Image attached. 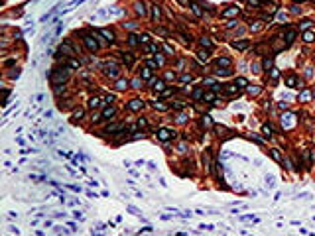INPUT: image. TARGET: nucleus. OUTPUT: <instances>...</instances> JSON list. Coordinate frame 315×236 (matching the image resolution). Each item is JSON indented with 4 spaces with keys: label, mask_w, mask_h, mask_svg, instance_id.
I'll use <instances>...</instances> for the list:
<instances>
[{
    "label": "nucleus",
    "mask_w": 315,
    "mask_h": 236,
    "mask_svg": "<svg viewBox=\"0 0 315 236\" xmlns=\"http://www.w3.org/2000/svg\"><path fill=\"white\" fill-rule=\"evenodd\" d=\"M67 77H69V71H65V69L55 71V69H53V73L49 75V81H51L53 87H59V85H63V83L67 81Z\"/></svg>",
    "instance_id": "obj_1"
},
{
    "label": "nucleus",
    "mask_w": 315,
    "mask_h": 236,
    "mask_svg": "<svg viewBox=\"0 0 315 236\" xmlns=\"http://www.w3.org/2000/svg\"><path fill=\"white\" fill-rule=\"evenodd\" d=\"M173 138H175L173 130H167V128H160L158 130V140H162V142H167V140H173Z\"/></svg>",
    "instance_id": "obj_2"
},
{
    "label": "nucleus",
    "mask_w": 315,
    "mask_h": 236,
    "mask_svg": "<svg viewBox=\"0 0 315 236\" xmlns=\"http://www.w3.org/2000/svg\"><path fill=\"white\" fill-rule=\"evenodd\" d=\"M83 41H85V45H87V49H89V51H97L98 49V41L95 38H93V36H85V39H83Z\"/></svg>",
    "instance_id": "obj_3"
},
{
    "label": "nucleus",
    "mask_w": 315,
    "mask_h": 236,
    "mask_svg": "<svg viewBox=\"0 0 315 236\" xmlns=\"http://www.w3.org/2000/svg\"><path fill=\"white\" fill-rule=\"evenodd\" d=\"M114 112H116V108H114V106L106 104V108L103 110V114H100V118H103V120H110V118L114 116Z\"/></svg>",
    "instance_id": "obj_4"
},
{
    "label": "nucleus",
    "mask_w": 315,
    "mask_h": 236,
    "mask_svg": "<svg viewBox=\"0 0 315 236\" xmlns=\"http://www.w3.org/2000/svg\"><path fill=\"white\" fill-rule=\"evenodd\" d=\"M57 53H67L69 57H73V55H75V49H73L71 45H67V43H61L59 49H57Z\"/></svg>",
    "instance_id": "obj_5"
},
{
    "label": "nucleus",
    "mask_w": 315,
    "mask_h": 236,
    "mask_svg": "<svg viewBox=\"0 0 315 236\" xmlns=\"http://www.w3.org/2000/svg\"><path fill=\"white\" fill-rule=\"evenodd\" d=\"M238 12H240V10H238L236 6H229V8L223 12V18H232V16H238Z\"/></svg>",
    "instance_id": "obj_6"
},
{
    "label": "nucleus",
    "mask_w": 315,
    "mask_h": 236,
    "mask_svg": "<svg viewBox=\"0 0 315 236\" xmlns=\"http://www.w3.org/2000/svg\"><path fill=\"white\" fill-rule=\"evenodd\" d=\"M142 106H144V102H142V100H138V98H134V100H130V102H128V110H140V108H142Z\"/></svg>",
    "instance_id": "obj_7"
},
{
    "label": "nucleus",
    "mask_w": 315,
    "mask_h": 236,
    "mask_svg": "<svg viewBox=\"0 0 315 236\" xmlns=\"http://www.w3.org/2000/svg\"><path fill=\"white\" fill-rule=\"evenodd\" d=\"M128 85H130V83H128V79H118L116 85H114V89H116V91H126V89H128Z\"/></svg>",
    "instance_id": "obj_8"
},
{
    "label": "nucleus",
    "mask_w": 315,
    "mask_h": 236,
    "mask_svg": "<svg viewBox=\"0 0 315 236\" xmlns=\"http://www.w3.org/2000/svg\"><path fill=\"white\" fill-rule=\"evenodd\" d=\"M98 36L106 38V41H108V43H112V41H114V33H112L110 30H98Z\"/></svg>",
    "instance_id": "obj_9"
},
{
    "label": "nucleus",
    "mask_w": 315,
    "mask_h": 236,
    "mask_svg": "<svg viewBox=\"0 0 315 236\" xmlns=\"http://www.w3.org/2000/svg\"><path fill=\"white\" fill-rule=\"evenodd\" d=\"M160 18H162V10H160L158 4H154V6H152V20H154V22H160Z\"/></svg>",
    "instance_id": "obj_10"
},
{
    "label": "nucleus",
    "mask_w": 315,
    "mask_h": 236,
    "mask_svg": "<svg viewBox=\"0 0 315 236\" xmlns=\"http://www.w3.org/2000/svg\"><path fill=\"white\" fill-rule=\"evenodd\" d=\"M215 73L219 75V77H229V75H230L232 71H230V67H217V69H215Z\"/></svg>",
    "instance_id": "obj_11"
},
{
    "label": "nucleus",
    "mask_w": 315,
    "mask_h": 236,
    "mask_svg": "<svg viewBox=\"0 0 315 236\" xmlns=\"http://www.w3.org/2000/svg\"><path fill=\"white\" fill-rule=\"evenodd\" d=\"M215 65L217 67H230V59L229 57H217Z\"/></svg>",
    "instance_id": "obj_12"
},
{
    "label": "nucleus",
    "mask_w": 315,
    "mask_h": 236,
    "mask_svg": "<svg viewBox=\"0 0 315 236\" xmlns=\"http://www.w3.org/2000/svg\"><path fill=\"white\" fill-rule=\"evenodd\" d=\"M122 128H124V124H108L106 126V132L108 134H114V132H122Z\"/></svg>",
    "instance_id": "obj_13"
},
{
    "label": "nucleus",
    "mask_w": 315,
    "mask_h": 236,
    "mask_svg": "<svg viewBox=\"0 0 315 236\" xmlns=\"http://www.w3.org/2000/svg\"><path fill=\"white\" fill-rule=\"evenodd\" d=\"M295 36H297V32H295V30H288V32H286V36H284L286 43H291V41L295 39Z\"/></svg>",
    "instance_id": "obj_14"
},
{
    "label": "nucleus",
    "mask_w": 315,
    "mask_h": 236,
    "mask_svg": "<svg viewBox=\"0 0 315 236\" xmlns=\"http://www.w3.org/2000/svg\"><path fill=\"white\" fill-rule=\"evenodd\" d=\"M232 47L242 51V49H246V47H248V41H246V39H240V41H232Z\"/></svg>",
    "instance_id": "obj_15"
},
{
    "label": "nucleus",
    "mask_w": 315,
    "mask_h": 236,
    "mask_svg": "<svg viewBox=\"0 0 315 236\" xmlns=\"http://www.w3.org/2000/svg\"><path fill=\"white\" fill-rule=\"evenodd\" d=\"M223 89H224L227 95H238V87H236V85H224Z\"/></svg>",
    "instance_id": "obj_16"
},
{
    "label": "nucleus",
    "mask_w": 315,
    "mask_h": 236,
    "mask_svg": "<svg viewBox=\"0 0 315 236\" xmlns=\"http://www.w3.org/2000/svg\"><path fill=\"white\" fill-rule=\"evenodd\" d=\"M122 63H124V65H128V67L134 63V57H132V53H122Z\"/></svg>",
    "instance_id": "obj_17"
},
{
    "label": "nucleus",
    "mask_w": 315,
    "mask_h": 236,
    "mask_svg": "<svg viewBox=\"0 0 315 236\" xmlns=\"http://www.w3.org/2000/svg\"><path fill=\"white\" fill-rule=\"evenodd\" d=\"M100 104H103V100H100L98 97H95V98L89 100V108H91V110H93V108H97V106H100Z\"/></svg>",
    "instance_id": "obj_18"
},
{
    "label": "nucleus",
    "mask_w": 315,
    "mask_h": 236,
    "mask_svg": "<svg viewBox=\"0 0 315 236\" xmlns=\"http://www.w3.org/2000/svg\"><path fill=\"white\" fill-rule=\"evenodd\" d=\"M286 85H288V87H297V77H295V75L286 77Z\"/></svg>",
    "instance_id": "obj_19"
},
{
    "label": "nucleus",
    "mask_w": 315,
    "mask_h": 236,
    "mask_svg": "<svg viewBox=\"0 0 315 236\" xmlns=\"http://www.w3.org/2000/svg\"><path fill=\"white\" fill-rule=\"evenodd\" d=\"M150 77H152V69L146 65L144 69H142V73H140V79H150Z\"/></svg>",
    "instance_id": "obj_20"
},
{
    "label": "nucleus",
    "mask_w": 315,
    "mask_h": 236,
    "mask_svg": "<svg viewBox=\"0 0 315 236\" xmlns=\"http://www.w3.org/2000/svg\"><path fill=\"white\" fill-rule=\"evenodd\" d=\"M191 10H193V12L197 14V16H203V10H201V6H199V4H197L195 0H193V2H191Z\"/></svg>",
    "instance_id": "obj_21"
},
{
    "label": "nucleus",
    "mask_w": 315,
    "mask_h": 236,
    "mask_svg": "<svg viewBox=\"0 0 315 236\" xmlns=\"http://www.w3.org/2000/svg\"><path fill=\"white\" fill-rule=\"evenodd\" d=\"M197 57H199V61H205V63H207V61H209V51L201 49V51L197 53Z\"/></svg>",
    "instance_id": "obj_22"
},
{
    "label": "nucleus",
    "mask_w": 315,
    "mask_h": 236,
    "mask_svg": "<svg viewBox=\"0 0 315 236\" xmlns=\"http://www.w3.org/2000/svg\"><path fill=\"white\" fill-rule=\"evenodd\" d=\"M134 8H136V14H140V16H144V14H146V8H144V4H142V2H136V4H134Z\"/></svg>",
    "instance_id": "obj_23"
},
{
    "label": "nucleus",
    "mask_w": 315,
    "mask_h": 236,
    "mask_svg": "<svg viewBox=\"0 0 315 236\" xmlns=\"http://www.w3.org/2000/svg\"><path fill=\"white\" fill-rule=\"evenodd\" d=\"M303 41H307V43L315 41V33L313 32H305V33H303Z\"/></svg>",
    "instance_id": "obj_24"
},
{
    "label": "nucleus",
    "mask_w": 315,
    "mask_h": 236,
    "mask_svg": "<svg viewBox=\"0 0 315 236\" xmlns=\"http://www.w3.org/2000/svg\"><path fill=\"white\" fill-rule=\"evenodd\" d=\"M203 163H205V171H211V167H213V165H211V157H209V154H205V156H203Z\"/></svg>",
    "instance_id": "obj_25"
},
{
    "label": "nucleus",
    "mask_w": 315,
    "mask_h": 236,
    "mask_svg": "<svg viewBox=\"0 0 315 236\" xmlns=\"http://www.w3.org/2000/svg\"><path fill=\"white\" fill-rule=\"evenodd\" d=\"M67 67H69V69H79V61L75 57H71L69 61H67Z\"/></svg>",
    "instance_id": "obj_26"
},
{
    "label": "nucleus",
    "mask_w": 315,
    "mask_h": 236,
    "mask_svg": "<svg viewBox=\"0 0 315 236\" xmlns=\"http://www.w3.org/2000/svg\"><path fill=\"white\" fill-rule=\"evenodd\" d=\"M164 87H165V83L162 81V79H158V81H154V89H156V91H164Z\"/></svg>",
    "instance_id": "obj_27"
},
{
    "label": "nucleus",
    "mask_w": 315,
    "mask_h": 236,
    "mask_svg": "<svg viewBox=\"0 0 315 236\" xmlns=\"http://www.w3.org/2000/svg\"><path fill=\"white\" fill-rule=\"evenodd\" d=\"M262 132H264V136H266V138H270L274 130H272V126H270V124H264L262 126Z\"/></svg>",
    "instance_id": "obj_28"
},
{
    "label": "nucleus",
    "mask_w": 315,
    "mask_h": 236,
    "mask_svg": "<svg viewBox=\"0 0 315 236\" xmlns=\"http://www.w3.org/2000/svg\"><path fill=\"white\" fill-rule=\"evenodd\" d=\"M138 41H140V36H134V33L128 36V43H130V45H136Z\"/></svg>",
    "instance_id": "obj_29"
},
{
    "label": "nucleus",
    "mask_w": 315,
    "mask_h": 236,
    "mask_svg": "<svg viewBox=\"0 0 315 236\" xmlns=\"http://www.w3.org/2000/svg\"><path fill=\"white\" fill-rule=\"evenodd\" d=\"M106 73H108V75H110V77H118V67H106Z\"/></svg>",
    "instance_id": "obj_30"
},
{
    "label": "nucleus",
    "mask_w": 315,
    "mask_h": 236,
    "mask_svg": "<svg viewBox=\"0 0 315 236\" xmlns=\"http://www.w3.org/2000/svg\"><path fill=\"white\" fill-rule=\"evenodd\" d=\"M83 114H85V110H83V108L75 110V112H73V120H81V118H83Z\"/></svg>",
    "instance_id": "obj_31"
},
{
    "label": "nucleus",
    "mask_w": 315,
    "mask_h": 236,
    "mask_svg": "<svg viewBox=\"0 0 315 236\" xmlns=\"http://www.w3.org/2000/svg\"><path fill=\"white\" fill-rule=\"evenodd\" d=\"M272 63H274V61H272V57H266L262 61V67L264 69H272Z\"/></svg>",
    "instance_id": "obj_32"
},
{
    "label": "nucleus",
    "mask_w": 315,
    "mask_h": 236,
    "mask_svg": "<svg viewBox=\"0 0 315 236\" xmlns=\"http://www.w3.org/2000/svg\"><path fill=\"white\" fill-rule=\"evenodd\" d=\"M270 154H272V157H274L276 161H284V159H282V156H280V151H278V150H270Z\"/></svg>",
    "instance_id": "obj_33"
},
{
    "label": "nucleus",
    "mask_w": 315,
    "mask_h": 236,
    "mask_svg": "<svg viewBox=\"0 0 315 236\" xmlns=\"http://www.w3.org/2000/svg\"><path fill=\"white\" fill-rule=\"evenodd\" d=\"M262 26H264L262 22H256L254 26H250V32H260V30H262Z\"/></svg>",
    "instance_id": "obj_34"
},
{
    "label": "nucleus",
    "mask_w": 315,
    "mask_h": 236,
    "mask_svg": "<svg viewBox=\"0 0 315 236\" xmlns=\"http://www.w3.org/2000/svg\"><path fill=\"white\" fill-rule=\"evenodd\" d=\"M201 45L207 47V49H211V39L209 38H201Z\"/></svg>",
    "instance_id": "obj_35"
},
{
    "label": "nucleus",
    "mask_w": 315,
    "mask_h": 236,
    "mask_svg": "<svg viewBox=\"0 0 315 236\" xmlns=\"http://www.w3.org/2000/svg\"><path fill=\"white\" fill-rule=\"evenodd\" d=\"M236 85H238V87H246V85H248V81H246L244 77H238V79H236Z\"/></svg>",
    "instance_id": "obj_36"
},
{
    "label": "nucleus",
    "mask_w": 315,
    "mask_h": 236,
    "mask_svg": "<svg viewBox=\"0 0 315 236\" xmlns=\"http://www.w3.org/2000/svg\"><path fill=\"white\" fill-rule=\"evenodd\" d=\"M260 91H262L260 87H248V92H250V95H258Z\"/></svg>",
    "instance_id": "obj_37"
},
{
    "label": "nucleus",
    "mask_w": 315,
    "mask_h": 236,
    "mask_svg": "<svg viewBox=\"0 0 315 236\" xmlns=\"http://www.w3.org/2000/svg\"><path fill=\"white\" fill-rule=\"evenodd\" d=\"M171 106L179 110V108H183V106H185V102H181V100H175V102H171Z\"/></svg>",
    "instance_id": "obj_38"
},
{
    "label": "nucleus",
    "mask_w": 315,
    "mask_h": 236,
    "mask_svg": "<svg viewBox=\"0 0 315 236\" xmlns=\"http://www.w3.org/2000/svg\"><path fill=\"white\" fill-rule=\"evenodd\" d=\"M278 75H280V73H278V69H270V79H272V81H276V79H278Z\"/></svg>",
    "instance_id": "obj_39"
},
{
    "label": "nucleus",
    "mask_w": 315,
    "mask_h": 236,
    "mask_svg": "<svg viewBox=\"0 0 315 236\" xmlns=\"http://www.w3.org/2000/svg\"><path fill=\"white\" fill-rule=\"evenodd\" d=\"M146 49H148L150 53H156V51H158V45H154V43H148V45H146Z\"/></svg>",
    "instance_id": "obj_40"
},
{
    "label": "nucleus",
    "mask_w": 315,
    "mask_h": 236,
    "mask_svg": "<svg viewBox=\"0 0 315 236\" xmlns=\"http://www.w3.org/2000/svg\"><path fill=\"white\" fill-rule=\"evenodd\" d=\"M203 85H209V87H215V85H217V81H215V79H205V81H203Z\"/></svg>",
    "instance_id": "obj_41"
},
{
    "label": "nucleus",
    "mask_w": 315,
    "mask_h": 236,
    "mask_svg": "<svg viewBox=\"0 0 315 236\" xmlns=\"http://www.w3.org/2000/svg\"><path fill=\"white\" fill-rule=\"evenodd\" d=\"M154 108H156V110H165L167 106H165V104H162V102H154Z\"/></svg>",
    "instance_id": "obj_42"
},
{
    "label": "nucleus",
    "mask_w": 315,
    "mask_h": 236,
    "mask_svg": "<svg viewBox=\"0 0 315 236\" xmlns=\"http://www.w3.org/2000/svg\"><path fill=\"white\" fill-rule=\"evenodd\" d=\"M191 75H187V73H185V75H181V83H191Z\"/></svg>",
    "instance_id": "obj_43"
},
{
    "label": "nucleus",
    "mask_w": 315,
    "mask_h": 236,
    "mask_svg": "<svg viewBox=\"0 0 315 236\" xmlns=\"http://www.w3.org/2000/svg\"><path fill=\"white\" fill-rule=\"evenodd\" d=\"M148 41H150L148 33H142V36H140V43H148Z\"/></svg>",
    "instance_id": "obj_44"
},
{
    "label": "nucleus",
    "mask_w": 315,
    "mask_h": 236,
    "mask_svg": "<svg viewBox=\"0 0 315 236\" xmlns=\"http://www.w3.org/2000/svg\"><path fill=\"white\" fill-rule=\"evenodd\" d=\"M205 100H207V102H213V100H215V95H213V92H207V95H205Z\"/></svg>",
    "instance_id": "obj_45"
},
{
    "label": "nucleus",
    "mask_w": 315,
    "mask_h": 236,
    "mask_svg": "<svg viewBox=\"0 0 315 236\" xmlns=\"http://www.w3.org/2000/svg\"><path fill=\"white\" fill-rule=\"evenodd\" d=\"M203 126H205V128H209V126H211V116H203Z\"/></svg>",
    "instance_id": "obj_46"
},
{
    "label": "nucleus",
    "mask_w": 315,
    "mask_h": 236,
    "mask_svg": "<svg viewBox=\"0 0 315 236\" xmlns=\"http://www.w3.org/2000/svg\"><path fill=\"white\" fill-rule=\"evenodd\" d=\"M126 209H128V213H132V215H140V210H138L136 207H130V205H128Z\"/></svg>",
    "instance_id": "obj_47"
},
{
    "label": "nucleus",
    "mask_w": 315,
    "mask_h": 236,
    "mask_svg": "<svg viewBox=\"0 0 315 236\" xmlns=\"http://www.w3.org/2000/svg\"><path fill=\"white\" fill-rule=\"evenodd\" d=\"M201 97H203V91H201V89H197V91L193 92V98H197V100H199Z\"/></svg>",
    "instance_id": "obj_48"
},
{
    "label": "nucleus",
    "mask_w": 315,
    "mask_h": 236,
    "mask_svg": "<svg viewBox=\"0 0 315 236\" xmlns=\"http://www.w3.org/2000/svg\"><path fill=\"white\" fill-rule=\"evenodd\" d=\"M146 126H148V122H146L144 118H140V120H138V128H146Z\"/></svg>",
    "instance_id": "obj_49"
},
{
    "label": "nucleus",
    "mask_w": 315,
    "mask_h": 236,
    "mask_svg": "<svg viewBox=\"0 0 315 236\" xmlns=\"http://www.w3.org/2000/svg\"><path fill=\"white\" fill-rule=\"evenodd\" d=\"M73 215H75V218H77V220H83V218H85V215H83V213H79V210H75Z\"/></svg>",
    "instance_id": "obj_50"
},
{
    "label": "nucleus",
    "mask_w": 315,
    "mask_h": 236,
    "mask_svg": "<svg viewBox=\"0 0 315 236\" xmlns=\"http://www.w3.org/2000/svg\"><path fill=\"white\" fill-rule=\"evenodd\" d=\"M110 102H114V95H108V97L105 98V104H110Z\"/></svg>",
    "instance_id": "obj_51"
},
{
    "label": "nucleus",
    "mask_w": 315,
    "mask_h": 236,
    "mask_svg": "<svg viewBox=\"0 0 315 236\" xmlns=\"http://www.w3.org/2000/svg\"><path fill=\"white\" fill-rule=\"evenodd\" d=\"M311 26V22H309V20H303L301 22V30H307V28Z\"/></svg>",
    "instance_id": "obj_52"
},
{
    "label": "nucleus",
    "mask_w": 315,
    "mask_h": 236,
    "mask_svg": "<svg viewBox=\"0 0 315 236\" xmlns=\"http://www.w3.org/2000/svg\"><path fill=\"white\" fill-rule=\"evenodd\" d=\"M260 2H262V0H248V4H250V6H256V8L260 6Z\"/></svg>",
    "instance_id": "obj_53"
},
{
    "label": "nucleus",
    "mask_w": 315,
    "mask_h": 236,
    "mask_svg": "<svg viewBox=\"0 0 315 236\" xmlns=\"http://www.w3.org/2000/svg\"><path fill=\"white\" fill-rule=\"evenodd\" d=\"M309 97H311V92H309V91H303L301 92V100H307Z\"/></svg>",
    "instance_id": "obj_54"
},
{
    "label": "nucleus",
    "mask_w": 315,
    "mask_h": 236,
    "mask_svg": "<svg viewBox=\"0 0 315 236\" xmlns=\"http://www.w3.org/2000/svg\"><path fill=\"white\" fill-rule=\"evenodd\" d=\"M185 120H187V116H185V114H179V116H177V122H179V124H183Z\"/></svg>",
    "instance_id": "obj_55"
},
{
    "label": "nucleus",
    "mask_w": 315,
    "mask_h": 236,
    "mask_svg": "<svg viewBox=\"0 0 315 236\" xmlns=\"http://www.w3.org/2000/svg\"><path fill=\"white\" fill-rule=\"evenodd\" d=\"M266 185L268 187H274V177H266Z\"/></svg>",
    "instance_id": "obj_56"
},
{
    "label": "nucleus",
    "mask_w": 315,
    "mask_h": 236,
    "mask_svg": "<svg viewBox=\"0 0 315 236\" xmlns=\"http://www.w3.org/2000/svg\"><path fill=\"white\" fill-rule=\"evenodd\" d=\"M165 79H167V81H173V79H175V75H173L171 71H167V73H165Z\"/></svg>",
    "instance_id": "obj_57"
},
{
    "label": "nucleus",
    "mask_w": 315,
    "mask_h": 236,
    "mask_svg": "<svg viewBox=\"0 0 315 236\" xmlns=\"http://www.w3.org/2000/svg\"><path fill=\"white\" fill-rule=\"evenodd\" d=\"M199 228H203V230H213V226H211V224H201Z\"/></svg>",
    "instance_id": "obj_58"
},
{
    "label": "nucleus",
    "mask_w": 315,
    "mask_h": 236,
    "mask_svg": "<svg viewBox=\"0 0 315 236\" xmlns=\"http://www.w3.org/2000/svg\"><path fill=\"white\" fill-rule=\"evenodd\" d=\"M156 61H158V65H164V57H162V55H160V57L156 55Z\"/></svg>",
    "instance_id": "obj_59"
},
{
    "label": "nucleus",
    "mask_w": 315,
    "mask_h": 236,
    "mask_svg": "<svg viewBox=\"0 0 315 236\" xmlns=\"http://www.w3.org/2000/svg\"><path fill=\"white\" fill-rule=\"evenodd\" d=\"M173 91H175V89H167V91H164V97H170Z\"/></svg>",
    "instance_id": "obj_60"
},
{
    "label": "nucleus",
    "mask_w": 315,
    "mask_h": 236,
    "mask_svg": "<svg viewBox=\"0 0 315 236\" xmlns=\"http://www.w3.org/2000/svg\"><path fill=\"white\" fill-rule=\"evenodd\" d=\"M294 2H303V0H294Z\"/></svg>",
    "instance_id": "obj_61"
},
{
    "label": "nucleus",
    "mask_w": 315,
    "mask_h": 236,
    "mask_svg": "<svg viewBox=\"0 0 315 236\" xmlns=\"http://www.w3.org/2000/svg\"><path fill=\"white\" fill-rule=\"evenodd\" d=\"M313 95H315V92H313Z\"/></svg>",
    "instance_id": "obj_62"
}]
</instances>
